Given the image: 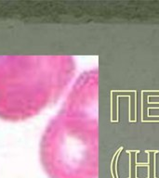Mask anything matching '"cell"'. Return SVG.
I'll list each match as a JSON object with an SVG mask.
<instances>
[{"label": "cell", "instance_id": "6da1fadb", "mask_svg": "<svg viewBox=\"0 0 159 178\" xmlns=\"http://www.w3.org/2000/svg\"><path fill=\"white\" fill-rule=\"evenodd\" d=\"M69 73L65 58L0 56V119L21 122L37 115L57 97Z\"/></svg>", "mask_w": 159, "mask_h": 178}]
</instances>
